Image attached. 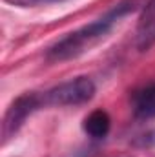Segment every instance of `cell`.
Masks as SVG:
<instances>
[{"instance_id": "6", "label": "cell", "mask_w": 155, "mask_h": 157, "mask_svg": "<svg viewBox=\"0 0 155 157\" xmlns=\"http://www.w3.org/2000/svg\"><path fill=\"white\" fill-rule=\"evenodd\" d=\"M155 44V18L150 20L148 24L141 26V31H139V40H137V46L141 51H146L150 49Z\"/></svg>"}, {"instance_id": "3", "label": "cell", "mask_w": 155, "mask_h": 157, "mask_svg": "<svg viewBox=\"0 0 155 157\" xmlns=\"http://www.w3.org/2000/svg\"><path fill=\"white\" fill-rule=\"evenodd\" d=\"M40 108H44V99H42V93H39V91H28V93H22L20 97H17L4 115L2 143H7L20 130V126L26 122V119Z\"/></svg>"}, {"instance_id": "5", "label": "cell", "mask_w": 155, "mask_h": 157, "mask_svg": "<svg viewBox=\"0 0 155 157\" xmlns=\"http://www.w3.org/2000/svg\"><path fill=\"white\" fill-rule=\"evenodd\" d=\"M82 128H84V132L89 137H93V139H104L110 133L112 119H110V115L104 110H95V112H91L88 117L84 119Z\"/></svg>"}, {"instance_id": "7", "label": "cell", "mask_w": 155, "mask_h": 157, "mask_svg": "<svg viewBox=\"0 0 155 157\" xmlns=\"http://www.w3.org/2000/svg\"><path fill=\"white\" fill-rule=\"evenodd\" d=\"M153 18H155V0H148V2L144 4V11H142V22H141V26L148 24V22L153 20Z\"/></svg>"}, {"instance_id": "4", "label": "cell", "mask_w": 155, "mask_h": 157, "mask_svg": "<svg viewBox=\"0 0 155 157\" xmlns=\"http://www.w3.org/2000/svg\"><path fill=\"white\" fill-rule=\"evenodd\" d=\"M131 104H133L135 117H155V82H150V84L139 88L131 97Z\"/></svg>"}, {"instance_id": "2", "label": "cell", "mask_w": 155, "mask_h": 157, "mask_svg": "<svg viewBox=\"0 0 155 157\" xmlns=\"http://www.w3.org/2000/svg\"><path fill=\"white\" fill-rule=\"evenodd\" d=\"M95 95V84L89 77H75L47 91H42L46 106H78L91 101Z\"/></svg>"}, {"instance_id": "8", "label": "cell", "mask_w": 155, "mask_h": 157, "mask_svg": "<svg viewBox=\"0 0 155 157\" xmlns=\"http://www.w3.org/2000/svg\"><path fill=\"white\" fill-rule=\"evenodd\" d=\"M6 2H11V4H17V6H35V4H49V2H62V0H6Z\"/></svg>"}, {"instance_id": "1", "label": "cell", "mask_w": 155, "mask_h": 157, "mask_svg": "<svg viewBox=\"0 0 155 157\" xmlns=\"http://www.w3.org/2000/svg\"><path fill=\"white\" fill-rule=\"evenodd\" d=\"M139 7H141L139 0H120L112 9H108L102 17H99L93 22L68 33L66 37L57 40L53 46H49L46 51L47 60L64 62V60H71V59H77L80 55H84L93 46H97L102 39H106L112 33V29L126 15L137 11Z\"/></svg>"}]
</instances>
